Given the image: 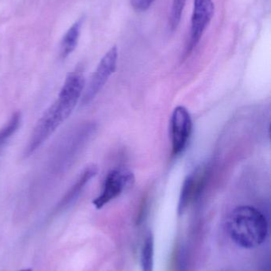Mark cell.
<instances>
[{
  "mask_svg": "<svg viewBox=\"0 0 271 271\" xmlns=\"http://www.w3.org/2000/svg\"><path fill=\"white\" fill-rule=\"evenodd\" d=\"M227 230L236 245L245 249H252L266 241L269 233V224L266 217L257 209L242 206L230 214Z\"/></svg>",
  "mask_w": 271,
  "mask_h": 271,
  "instance_id": "6da1fadb",
  "label": "cell"
},
{
  "mask_svg": "<svg viewBox=\"0 0 271 271\" xmlns=\"http://www.w3.org/2000/svg\"><path fill=\"white\" fill-rule=\"evenodd\" d=\"M117 59V48L114 46L102 58L96 71L92 75V79L88 83L82 99V103L84 105L91 103L103 89L109 78L116 71Z\"/></svg>",
  "mask_w": 271,
  "mask_h": 271,
  "instance_id": "7a4b0ae2",
  "label": "cell"
},
{
  "mask_svg": "<svg viewBox=\"0 0 271 271\" xmlns=\"http://www.w3.org/2000/svg\"><path fill=\"white\" fill-rule=\"evenodd\" d=\"M135 178L132 173L127 170H113L105 178L101 192L94 199L92 204L97 210L120 196L126 188L133 183Z\"/></svg>",
  "mask_w": 271,
  "mask_h": 271,
  "instance_id": "3957f363",
  "label": "cell"
},
{
  "mask_svg": "<svg viewBox=\"0 0 271 271\" xmlns=\"http://www.w3.org/2000/svg\"><path fill=\"white\" fill-rule=\"evenodd\" d=\"M193 129L191 116L186 107H176L170 119V137L173 154L182 153L190 141Z\"/></svg>",
  "mask_w": 271,
  "mask_h": 271,
  "instance_id": "277c9868",
  "label": "cell"
},
{
  "mask_svg": "<svg viewBox=\"0 0 271 271\" xmlns=\"http://www.w3.org/2000/svg\"><path fill=\"white\" fill-rule=\"evenodd\" d=\"M64 121L54 106L46 109L33 131L25 152L26 157H29L36 152Z\"/></svg>",
  "mask_w": 271,
  "mask_h": 271,
  "instance_id": "5b68a950",
  "label": "cell"
},
{
  "mask_svg": "<svg viewBox=\"0 0 271 271\" xmlns=\"http://www.w3.org/2000/svg\"><path fill=\"white\" fill-rule=\"evenodd\" d=\"M84 87V78L80 72L75 71L68 75L55 102L58 109L68 118L81 97Z\"/></svg>",
  "mask_w": 271,
  "mask_h": 271,
  "instance_id": "8992f818",
  "label": "cell"
},
{
  "mask_svg": "<svg viewBox=\"0 0 271 271\" xmlns=\"http://www.w3.org/2000/svg\"><path fill=\"white\" fill-rule=\"evenodd\" d=\"M214 14L212 0H194V12L192 16L191 35L186 50V55L193 51L208 26Z\"/></svg>",
  "mask_w": 271,
  "mask_h": 271,
  "instance_id": "52a82bcc",
  "label": "cell"
},
{
  "mask_svg": "<svg viewBox=\"0 0 271 271\" xmlns=\"http://www.w3.org/2000/svg\"><path fill=\"white\" fill-rule=\"evenodd\" d=\"M207 176V169L202 166L196 169L194 172L188 175L182 185V191L180 195L178 213L183 214L192 202L198 196L205 182Z\"/></svg>",
  "mask_w": 271,
  "mask_h": 271,
  "instance_id": "ba28073f",
  "label": "cell"
},
{
  "mask_svg": "<svg viewBox=\"0 0 271 271\" xmlns=\"http://www.w3.org/2000/svg\"><path fill=\"white\" fill-rule=\"evenodd\" d=\"M98 172V169L96 166L91 165L84 169L80 175L78 177L76 182H74L69 190L67 191L64 198L61 201L59 207L64 208L68 205L72 204V202L76 200V198L80 196L82 190H84L86 185L88 184L90 181L92 180L94 177L96 176Z\"/></svg>",
  "mask_w": 271,
  "mask_h": 271,
  "instance_id": "9c48e42d",
  "label": "cell"
},
{
  "mask_svg": "<svg viewBox=\"0 0 271 271\" xmlns=\"http://www.w3.org/2000/svg\"><path fill=\"white\" fill-rule=\"evenodd\" d=\"M84 20V17L76 20L64 36V38L62 39V46H61V55L62 58L68 56L77 46Z\"/></svg>",
  "mask_w": 271,
  "mask_h": 271,
  "instance_id": "30bf717a",
  "label": "cell"
},
{
  "mask_svg": "<svg viewBox=\"0 0 271 271\" xmlns=\"http://www.w3.org/2000/svg\"><path fill=\"white\" fill-rule=\"evenodd\" d=\"M154 239L151 232H149L144 240L141 250V268L142 271H154Z\"/></svg>",
  "mask_w": 271,
  "mask_h": 271,
  "instance_id": "8fae6325",
  "label": "cell"
},
{
  "mask_svg": "<svg viewBox=\"0 0 271 271\" xmlns=\"http://www.w3.org/2000/svg\"><path fill=\"white\" fill-rule=\"evenodd\" d=\"M21 113L19 112H15L13 113L8 122L3 128L0 129V147L4 145L6 141H8L13 134L15 133L21 124Z\"/></svg>",
  "mask_w": 271,
  "mask_h": 271,
  "instance_id": "7c38bea8",
  "label": "cell"
},
{
  "mask_svg": "<svg viewBox=\"0 0 271 271\" xmlns=\"http://www.w3.org/2000/svg\"><path fill=\"white\" fill-rule=\"evenodd\" d=\"M186 2V0H174L173 1L170 22V28L172 30H175L181 22Z\"/></svg>",
  "mask_w": 271,
  "mask_h": 271,
  "instance_id": "4fadbf2b",
  "label": "cell"
},
{
  "mask_svg": "<svg viewBox=\"0 0 271 271\" xmlns=\"http://www.w3.org/2000/svg\"><path fill=\"white\" fill-rule=\"evenodd\" d=\"M154 0H130L132 7L136 11L142 12L149 9Z\"/></svg>",
  "mask_w": 271,
  "mask_h": 271,
  "instance_id": "5bb4252c",
  "label": "cell"
},
{
  "mask_svg": "<svg viewBox=\"0 0 271 271\" xmlns=\"http://www.w3.org/2000/svg\"><path fill=\"white\" fill-rule=\"evenodd\" d=\"M32 271L30 269H25V270H22V271Z\"/></svg>",
  "mask_w": 271,
  "mask_h": 271,
  "instance_id": "9a60e30c",
  "label": "cell"
}]
</instances>
